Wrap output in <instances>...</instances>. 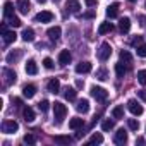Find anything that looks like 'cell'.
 Listing matches in <instances>:
<instances>
[{"label":"cell","instance_id":"cell-25","mask_svg":"<svg viewBox=\"0 0 146 146\" xmlns=\"http://www.w3.org/2000/svg\"><path fill=\"white\" fill-rule=\"evenodd\" d=\"M53 141L57 144H70L72 143V137L70 136H64V134H57V136H53Z\"/></svg>","mask_w":146,"mask_h":146},{"label":"cell","instance_id":"cell-26","mask_svg":"<svg viewBox=\"0 0 146 146\" xmlns=\"http://www.w3.org/2000/svg\"><path fill=\"white\" fill-rule=\"evenodd\" d=\"M112 31H113L112 23H102L100 28H98V35H107V33H112Z\"/></svg>","mask_w":146,"mask_h":146},{"label":"cell","instance_id":"cell-45","mask_svg":"<svg viewBox=\"0 0 146 146\" xmlns=\"http://www.w3.org/2000/svg\"><path fill=\"white\" fill-rule=\"evenodd\" d=\"M84 2H86L88 7H95L96 5V0H84Z\"/></svg>","mask_w":146,"mask_h":146},{"label":"cell","instance_id":"cell-20","mask_svg":"<svg viewBox=\"0 0 146 146\" xmlns=\"http://www.w3.org/2000/svg\"><path fill=\"white\" fill-rule=\"evenodd\" d=\"M119 29H120V33H129V29H131V19L129 17H122L120 19V23H119Z\"/></svg>","mask_w":146,"mask_h":146},{"label":"cell","instance_id":"cell-39","mask_svg":"<svg viewBox=\"0 0 146 146\" xmlns=\"http://www.w3.org/2000/svg\"><path fill=\"white\" fill-rule=\"evenodd\" d=\"M136 52H137V55H139V57H143V58H144V57H146V45H143V43H141L139 46H136Z\"/></svg>","mask_w":146,"mask_h":146},{"label":"cell","instance_id":"cell-44","mask_svg":"<svg viewBox=\"0 0 146 146\" xmlns=\"http://www.w3.org/2000/svg\"><path fill=\"white\" fill-rule=\"evenodd\" d=\"M137 96H139L143 102H146V90H139V91H137Z\"/></svg>","mask_w":146,"mask_h":146},{"label":"cell","instance_id":"cell-8","mask_svg":"<svg viewBox=\"0 0 146 146\" xmlns=\"http://www.w3.org/2000/svg\"><path fill=\"white\" fill-rule=\"evenodd\" d=\"M65 7H67V11H70L72 14H78V16H79V9H81L79 0H67V2H65Z\"/></svg>","mask_w":146,"mask_h":146},{"label":"cell","instance_id":"cell-18","mask_svg":"<svg viewBox=\"0 0 146 146\" xmlns=\"http://www.w3.org/2000/svg\"><path fill=\"white\" fill-rule=\"evenodd\" d=\"M76 96H78V91H76L74 88L67 86V88L64 90V98H65V100H69V102H74V100H76Z\"/></svg>","mask_w":146,"mask_h":146},{"label":"cell","instance_id":"cell-37","mask_svg":"<svg viewBox=\"0 0 146 146\" xmlns=\"http://www.w3.org/2000/svg\"><path fill=\"white\" fill-rule=\"evenodd\" d=\"M137 81H139L143 86H146V69H143V70L137 72Z\"/></svg>","mask_w":146,"mask_h":146},{"label":"cell","instance_id":"cell-41","mask_svg":"<svg viewBox=\"0 0 146 146\" xmlns=\"http://www.w3.org/2000/svg\"><path fill=\"white\" fill-rule=\"evenodd\" d=\"M24 143H26V144H35V143H36V137H35L33 134H26V136H24Z\"/></svg>","mask_w":146,"mask_h":146},{"label":"cell","instance_id":"cell-23","mask_svg":"<svg viewBox=\"0 0 146 146\" xmlns=\"http://www.w3.org/2000/svg\"><path fill=\"white\" fill-rule=\"evenodd\" d=\"M23 95H24L26 98H33V96L36 95V86H35V84H26V86L23 88Z\"/></svg>","mask_w":146,"mask_h":146},{"label":"cell","instance_id":"cell-21","mask_svg":"<svg viewBox=\"0 0 146 146\" xmlns=\"http://www.w3.org/2000/svg\"><path fill=\"white\" fill-rule=\"evenodd\" d=\"M23 40L24 41H28V43H31V41H35V29L33 28H26L24 31H23Z\"/></svg>","mask_w":146,"mask_h":146},{"label":"cell","instance_id":"cell-42","mask_svg":"<svg viewBox=\"0 0 146 146\" xmlns=\"http://www.w3.org/2000/svg\"><path fill=\"white\" fill-rule=\"evenodd\" d=\"M43 65H45V69H53V60H52L50 57H46V58L43 60Z\"/></svg>","mask_w":146,"mask_h":146},{"label":"cell","instance_id":"cell-46","mask_svg":"<svg viewBox=\"0 0 146 146\" xmlns=\"http://www.w3.org/2000/svg\"><path fill=\"white\" fill-rule=\"evenodd\" d=\"M12 103H14L16 107H21V105H23V100H21V98H14V100H12Z\"/></svg>","mask_w":146,"mask_h":146},{"label":"cell","instance_id":"cell-16","mask_svg":"<svg viewBox=\"0 0 146 146\" xmlns=\"http://www.w3.org/2000/svg\"><path fill=\"white\" fill-rule=\"evenodd\" d=\"M76 72L78 74H88V72H91V64L90 62H79L76 65Z\"/></svg>","mask_w":146,"mask_h":146},{"label":"cell","instance_id":"cell-4","mask_svg":"<svg viewBox=\"0 0 146 146\" xmlns=\"http://www.w3.org/2000/svg\"><path fill=\"white\" fill-rule=\"evenodd\" d=\"M2 74H4L5 86H11V84H14V83L17 81V74H16L12 69H9V67H4V69H2Z\"/></svg>","mask_w":146,"mask_h":146},{"label":"cell","instance_id":"cell-13","mask_svg":"<svg viewBox=\"0 0 146 146\" xmlns=\"http://www.w3.org/2000/svg\"><path fill=\"white\" fill-rule=\"evenodd\" d=\"M70 60H72V55H70L69 50H62V52L58 53V64H60V65H67Z\"/></svg>","mask_w":146,"mask_h":146},{"label":"cell","instance_id":"cell-50","mask_svg":"<svg viewBox=\"0 0 146 146\" xmlns=\"http://www.w3.org/2000/svg\"><path fill=\"white\" fill-rule=\"evenodd\" d=\"M36 2H40V4H45V2H46V0H36Z\"/></svg>","mask_w":146,"mask_h":146},{"label":"cell","instance_id":"cell-22","mask_svg":"<svg viewBox=\"0 0 146 146\" xmlns=\"http://www.w3.org/2000/svg\"><path fill=\"white\" fill-rule=\"evenodd\" d=\"M119 57H120V62H122V64H125L127 67L132 64V55H131L127 50H122V52L119 53Z\"/></svg>","mask_w":146,"mask_h":146},{"label":"cell","instance_id":"cell-11","mask_svg":"<svg viewBox=\"0 0 146 146\" xmlns=\"http://www.w3.org/2000/svg\"><path fill=\"white\" fill-rule=\"evenodd\" d=\"M24 69H26V72H28L29 76H36V74H38V65H36V62H35L33 58H29V60L26 62V67H24Z\"/></svg>","mask_w":146,"mask_h":146},{"label":"cell","instance_id":"cell-48","mask_svg":"<svg viewBox=\"0 0 146 146\" xmlns=\"http://www.w3.org/2000/svg\"><path fill=\"white\" fill-rule=\"evenodd\" d=\"M0 31H2V35H4V33H5V31H7V26H5V23H4V24H2V29H0Z\"/></svg>","mask_w":146,"mask_h":146},{"label":"cell","instance_id":"cell-30","mask_svg":"<svg viewBox=\"0 0 146 146\" xmlns=\"http://www.w3.org/2000/svg\"><path fill=\"white\" fill-rule=\"evenodd\" d=\"M4 16H5L7 19L14 16V4H12V2H5V4H4Z\"/></svg>","mask_w":146,"mask_h":146},{"label":"cell","instance_id":"cell-52","mask_svg":"<svg viewBox=\"0 0 146 146\" xmlns=\"http://www.w3.org/2000/svg\"><path fill=\"white\" fill-rule=\"evenodd\" d=\"M129 2H136V0H129Z\"/></svg>","mask_w":146,"mask_h":146},{"label":"cell","instance_id":"cell-43","mask_svg":"<svg viewBox=\"0 0 146 146\" xmlns=\"http://www.w3.org/2000/svg\"><path fill=\"white\" fill-rule=\"evenodd\" d=\"M79 17H83V19H91V17H95V11H90V12H86V14H83V16H79Z\"/></svg>","mask_w":146,"mask_h":146},{"label":"cell","instance_id":"cell-49","mask_svg":"<svg viewBox=\"0 0 146 146\" xmlns=\"http://www.w3.org/2000/svg\"><path fill=\"white\" fill-rule=\"evenodd\" d=\"M136 143H139V144H143V143H144V139H143V137H137V139H136Z\"/></svg>","mask_w":146,"mask_h":146},{"label":"cell","instance_id":"cell-17","mask_svg":"<svg viewBox=\"0 0 146 146\" xmlns=\"http://www.w3.org/2000/svg\"><path fill=\"white\" fill-rule=\"evenodd\" d=\"M76 110H78L79 113H88V112H90V102H88V100H84V98H83V100H79V102H78V105H76Z\"/></svg>","mask_w":146,"mask_h":146},{"label":"cell","instance_id":"cell-31","mask_svg":"<svg viewBox=\"0 0 146 146\" xmlns=\"http://www.w3.org/2000/svg\"><path fill=\"white\" fill-rule=\"evenodd\" d=\"M112 117H113V119H122V117H124V107H122V105L113 107V110H112Z\"/></svg>","mask_w":146,"mask_h":146},{"label":"cell","instance_id":"cell-1","mask_svg":"<svg viewBox=\"0 0 146 146\" xmlns=\"http://www.w3.org/2000/svg\"><path fill=\"white\" fill-rule=\"evenodd\" d=\"M53 115H55L57 124H62L64 119H65V115H67V107L64 103H60V102H55L53 103Z\"/></svg>","mask_w":146,"mask_h":146},{"label":"cell","instance_id":"cell-12","mask_svg":"<svg viewBox=\"0 0 146 146\" xmlns=\"http://www.w3.org/2000/svg\"><path fill=\"white\" fill-rule=\"evenodd\" d=\"M46 35H48V38H50L52 41H58V38H60V35H62V29H60L58 26H53V28H50V29L46 31Z\"/></svg>","mask_w":146,"mask_h":146},{"label":"cell","instance_id":"cell-19","mask_svg":"<svg viewBox=\"0 0 146 146\" xmlns=\"http://www.w3.org/2000/svg\"><path fill=\"white\" fill-rule=\"evenodd\" d=\"M119 4H112V5H108L107 7V16L110 17V19H115V17H119Z\"/></svg>","mask_w":146,"mask_h":146},{"label":"cell","instance_id":"cell-34","mask_svg":"<svg viewBox=\"0 0 146 146\" xmlns=\"http://www.w3.org/2000/svg\"><path fill=\"white\" fill-rule=\"evenodd\" d=\"M113 125H115V122L113 120H110V119H105L103 122H102V129L107 132V131H110V129H113Z\"/></svg>","mask_w":146,"mask_h":146},{"label":"cell","instance_id":"cell-36","mask_svg":"<svg viewBox=\"0 0 146 146\" xmlns=\"http://www.w3.org/2000/svg\"><path fill=\"white\" fill-rule=\"evenodd\" d=\"M127 125H129L131 131H137V129H139V120H136V119H129V120H127Z\"/></svg>","mask_w":146,"mask_h":146},{"label":"cell","instance_id":"cell-9","mask_svg":"<svg viewBox=\"0 0 146 146\" xmlns=\"http://www.w3.org/2000/svg\"><path fill=\"white\" fill-rule=\"evenodd\" d=\"M21 57H23V50H12V52L7 53L5 60H7V64H16Z\"/></svg>","mask_w":146,"mask_h":146},{"label":"cell","instance_id":"cell-32","mask_svg":"<svg viewBox=\"0 0 146 146\" xmlns=\"http://www.w3.org/2000/svg\"><path fill=\"white\" fill-rule=\"evenodd\" d=\"M102 143H103V136L100 132H95L88 141V144H102Z\"/></svg>","mask_w":146,"mask_h":146},{"label":"cell","instance_id":"cell-51","mask_svg":"<svg viewBox=\"0 0 146 146\" xmlns=\"http://www.w3.org/2000/svg\"><path fill=\"white\" fill-rule=\"evenodd\" d=\"M53 2H55V4H58V2H60V0H53Z\"/></svg>","mask_w":146,"mask_h":146},{"label":"cell","instance_id":"cell-38","mask_svg":"<svg viewBox=\"0 0 146 146\" xmlns=\"http://www.w3.org/2000/svg\"><path fill=\"white\" fill-rule=\"evenodd\" d=\"M129 43H131L132 46H139V45L143 43V36H139V35H136V36H134V38H132V40H131Z\"/></svg>","mask_w":146,"mask_h":146},{"label":"cell","instance_id":"cell-29","mask_svg":"<svg viewBox=\"0 0 146 146\" xmlns=\"http://www.w3.org/2000/svg\"><path fill=\"white\" fill-rule=\"evenodd\" d=\"M125 72H127V67H125L122 62H117V64H115V74H117V78H124Z\"/></svg>","mask_w":146,"mask_h":146},{"label":"cell","instance_id":"cell-5","mask_svg":"<svg viewBox=\"0 0 146 146\" xmlns=\"http://www.w3.org/2000/svg\"><path fill=\"white\" fill-rule=\"evenodd\" d=\"M17 129H19V124L16 120H4L2 122V131L5 134H14Z\"/></svg>","mask_w":146,"mask_h":146},{"label":"cell","instance_id":"cell-27","mask_svg":"<svg viewBox=\"0 0 146 146\" xmlns=\"http://www.w3.org/2000/svg\"><path fill=\"white\" fill-rule=\"evenodd\" d=\"M83 125H84V120L79 119V117H74V119L69 120V127H70V129H81Z\"/></svg>","mask_w":146,"mask_h":146},{"label":"cell","instance_id":"cell-7","mask_svg":"<svg viewBox=\"0 0 146 146\" xmlns=\"http://www.w3.org/2000/svg\"><path fill=\"white\" fill-rule=\"evenodd\" d=\"M52 19H53V14H52L50 11H41V12L36 14V17H35L36 23H50Z\"/></svg>","mask_w":146,"mask_h":146},{"label":"cell","instance_id":"cell-3","mask_svg":"<svg viewBox=\"0 0 146 146\" xmlns=\"http://www.w3.org/2000/svg\"><path fill=\"white\" fill-rule=\"evenodd\" d=\"M91 96H93L96 102L103 103V102L108 98V91L103 90V88H100V86H93V88H91Z\"/></svg>","mask_w":146,"mask_h":146},{"label":"cell","instance_id":"cell-14","mask_svg":"<svg viewBox=\"0 0 146 146\" xmlns=\"http://www.w3.org/2000/svg\"><path fill=\"white\" fill-rule=\"evenodd\" d=\"M46 90H48L50 93H53V95H57V93H58V90H60V81H58L57 78H53V79H50V81H48V84H46Z\"/></svg>","mask_w":146,"mask_h":146},{"label":"cell","instance_id":"cell-24","mask_svg":"<svg viewBox=\"0 0 146 146\" xmlns=\"http://www.w3.org/2000/svg\"><path fill=\"white\" fill-rule=\"evenodd\" d=\"M23 117H24L26 122H33L35 120V110L31 107H24L23 108Z\"/></svg>","mask_w":146,"mask_h":146},{"label":"cell","instance_id":"cell-40","mask_svg":"<svg viewBox=\"0 0 146 146\" xmlns=\"http://www.w3.org/2000/svg\"><path fill=\"white\" fill-rule=\"evenodd\" d=\"M48 107H50V103H48V100H41V102L38 103V108H40L41 112H46V110H48Z\"/></svg>","mask_w":146,"mask_h":146},{"label":"cell","instance_id":"cell-15","mask_svg":"<svg viewBox=\"0 0 146 146\" xmlns=\"http://www.w3.org/2000/svg\"><path fill=\"white\" fill-rule=\"evenodd\" d=\"M17 9L21 14H28L31 11V2L29 0H17Z\"/></svg>","mask_w":146,"mask_h":146},{"label":"cell","instance_id":"cell-10","mask_svg":"<svg viewBox=\"0 0 146 146\" xmlns=\"http://www.w3.org/2000/svg\"><path fill=\"white\" fill-rule=\"evenodd\" d=\"M113 143L115 144H125L127 143V132L124 129H119L115 132V136H113Z\"/></svg>","mask_w":146,"mask_h":146},{"label":"cell","instance_id":"cell-33","mask_svg":"<svg viewBox=\"0 0 146 146\" xmlns=\"http://www.w3.org/2000/svg\"><path fill=\"white\" fill-rule=\"evenodd\" d=\"M96 79H100V81H107L108 79V70L105 67H102V69L96 70Z\"/></svg>","mask_w":146,"mask_h":146},{"label":"cell","instance_id":"cell-47","mask_svg":"<svg viewBox=\"0 0 146 146\" xmlns=\"http://www.w3.org/2000/svg\"><path fill=\"white\" fill-rule=\"evenodd\" d=\"M76 86H78V88H83V86H84V83H83L81 79H78V81H76Z\"/></svg>","mask_w":146,"mask_h":146},{"label":"cell","instance_id":"cell-35","mask_svg":"<svg viewBox=\"0 0 146 146\" xmlns=\"http://www.w3.org/2000/svg\"><path fill=\"white\" fill-rule=\"evenodd\" d=\"M9 24H11L12 28H19V26L23 24V21H21L19 17H16V16H12V17H9Z\"/></svg>","mask_w":146,"mask_h":146},{"label":"cell","instance_id":"cell-2","mask_svg":"<svg viewBox=\"0 0 146 146\" xmlns=\"http://www.w3.org/2000/svg\"><path fill=\"white\" fill-rule=\"evenodd\" d=\"M96 55H98V58L102 60V62H105V60H108L110 58V55H112V46H110V43H102L100 45V48H98V52H96Z\"/></svg>","mask_w":146,"mask_h":146},{"label":"cell","instance_id":"cell-28","mask_svg":"<svg viewBox=\"0 0 146 146\" xmlns=\"http://www.w3.org/2000/svg\"><path fill=\"white\" fill-rule=\"evenodd\" d=\"M17 40V35L14 33V31H5L4 33V43L5 45H11V43H14Z\"/></svg>","mask_w":146,"mask_h":146},{"label":"cell","instance_id":"cell-6","mask_svg":"<svg viewBox=\"0 0 146 146\" xmlns=\"http://www.w3.org/2000/svg\"><path fill=\"white\" fill-rule=\"evenodd\" d=\"M127 108H129V112H131L132 115H141V113H143V107H141L136 100H129V102H127Z\"/></svg>","mask_w":146,"mask_h":146}]
</instances>
